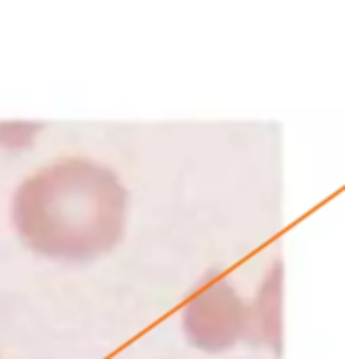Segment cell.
<instances>
[{"label": "cell", "instance_id": "1", "mask_svg": "<svg viewBox=\"0 0 345 359\" xmlns=\"http://www.w3.org/2000/svg\"><path fill=\"white\" fill-rule=\"evenodd\" d=\"M127 188L111 167L90 158L54 160L15 191L12 226L33 254L90 263L125 235Z\"/></svg>", "mask_w": 345, "mask_h": 359}]
</instances>
